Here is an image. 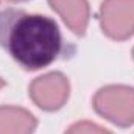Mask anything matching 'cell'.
<instances>
[{
    "instance_id": "1",
    "label": "cell",
    "mask_w": 134,
    "mask_h": 134,
    "mask_svg": "<svg viewBox=\"0 0 134 134\" xmlns=\"http://www.w3.org/2000/svg\"><path fill=\"white\" fill-rule=\"evenodd\" d=\"M61 45V33L53 19L14 8L0 11V47L22 67H47L58 58Z\"/></svg>"
},
{
    "instance_id": "2",
    "label": "cell",
    "mask_w": 134,
    "mask_h": 134,
    "mask_svg": "<svg viewBox=\"0 0 134 134\" xmlns=\"http://www.w3.org/2000/svg\"><path fill=\"white\" fill-rule=\"evenodd\" d=\"M94 109L106 120L130 126L134 123V87L130 86H106L94 97Z\"/></svg>"
},
{
    "instance_id": "3",
    "label": "cell",
    "mask_w": 134,
    "mask_h": 134,
    "mask_svg": "<svg viewBox=\"0 0 134 134\" xmlns=\"http://www.w3.org/2000/svg\"><path fill=\"white\" fill-rule=\"evenodd\" d=\"M101 30L115 41L134 34V0H104L100 9Z\"/></svg>"
},
{
    "instance_id": "4",
    "label": "cell",
    "mask_w": 134,
    "mask_h": 134,
    "mask_svg": "<svg viewBox=\"0 0 134 134\" xmlns=\"http://www.w3.org/2000/svg\"><path fill=\"white\" fill-rule=\"evenodd\" d=\"M69 80L59 72H50L37 76L28 87L31 100L45 111H56L69 98Z\"/></svg>"
},
{
    "instance_id": "5",
    "label": "cell",
    "mask_w": 134,
    "mask_h": 134,
    "mask_svg": "<svg viewBox=\"0 0 134 134\" xmlns=\"http://www.w3.org/2000/svg\"><path fill=\"white\" fill-rule=\"evenodd\" d=\"M48 2L73 33L80 36L84 34L91 16L87 0H48Z\"/></svg>"
},
{
    "instance_id": "6",
    "label": "cell",
    "mask_w": 134,
    "mask_h": 134,
    "mask_svg": "<svg viewBox=\"0 0 134 134\" xmlns=\"http://www.w3.org/2000/svg\"><path fill=\"white\" fill-rule=\"evenodd\" d=\"M37 120L17 106H0V134H33Z\"/></svg>"
},
{
    "instance_id": "7",
    "label": "cell",
    "mask_w": 134,
    "mask_h": 134,
    "mask_svg": "<svg viewBox=\"0 0 134 134\" xmlns=\"http://www.w3.org/2000/svg\"><path fill=\"white\" fill-rule=\"evenodd\" d=\"M66 134H112L108 130L101 128L100 125L92 123V122H78L75 125H72Z\"/></svg>"
},
{
    "instance_id": "8",
    "label": "cell",
    "mask_w": 134,
    "mask_h": 134,
    "mask_svg": "<svg viewBox=\"0 0 134 134\" xmlns=\"http://www.w3.org/2000/svg\"><path fill=\"white\" fill-rule=\"evenodd\" d=\"M3 84H5V83H3V80H2V78H0V89H2V87H3Z\"/></svg>"
},
{
    "instance_id": "9",
    "label": "cell",
    "mask_w": 134,
    "mask_h": 134,
    "mask_svg": "<svg viewBox=\"0 0 134 134\" xmlns=\"http://www.w3.org/2000/svg\"><path fill=\"white\" fill-rule=\"evenodd\" d=\"M13 2H24V0H13Z\"/></svg>"
},
{
    "instance_id": "10",
    "label": "cell",
    "mask_w": 134,
    "mask_h": 134,
    "mask_svg": "<svg viewBox=\"0 0 134 134\" xmlns=\"http://www.w3.org/2000/svg\"><path fill=\"white\" fill-rule=\"evenodd\" d=\"M133 56H134V50H133Z\"/></svg>"
}]
</instances>
